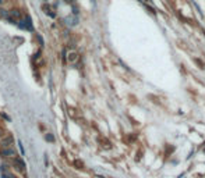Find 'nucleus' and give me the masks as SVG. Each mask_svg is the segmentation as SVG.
<instances>
[{"instance_id": "obj_6", "label": "nucleus", "mask_w": 205, "mask_h": 178, "mask_svg": "<svg viewBox=\"0 0 205 178\" xmlns=\"http://www.w3.org/2000/svg\"><path fill=\"white\" fill-rule=\"evenodd\" d=\"M46 141H49V142H52V141H54V138H53L50 134H47L46 135Z\"/></svg>"}, {"instance_id": "obj_2", "label": "nucleus", "mask_w": 205, "mask_h": 178, "mask_svg": "<svg viewBox=\"0 0 205 178\" xmlns=\"http://www.w3.org/2000/svg\"><path fill=\"white\" fill-rule=\"evenodd\" d=\"M0 155L3 157H7V159H14V157H17V152H16V149L13 146L10 147H1L0 149Z\"/></svg>"}, {"instance_id": "obj_4", "label": "nucleus", "mask_w": 205, "mask_h": 178, "mask_svg": "<svg viewBox=\"0 0 205 178\" xmlns=\"http://www.w3.org/2000/svg\"><path fill=\"white\" fill-rule=\"evenodd\" d=\"M75 60H77V53L71 52L70 54H68V61H70V63H74Z\"/></svg>"}, {"instance_id": "obj_7", "label": "nucleus", "mask_w": 205, "mask_h": 178, "mask_svg": "<svg viewBox=\"0 0 205 178\" xmlns=\"http://www.w3.org/2000/svg\"><path fill=\"white\" fill-rule=\"evenodd\" d=\"M91 1H92V3H95V0H91Z\"/></svg>"}, {"instance_id": "obj_3", "label": "nucleus", "mask_w": 205, "mask_h": 178, "mask_svg": "<svg viewBox=\"0 0 205 178\" xmlns=\"http://www.w3.org/2000/svg\"><path fill=\"white\" fill-rule=\"evenodd\" d=\"M13 145V136L11 135H6L0 139V146L1 147H10Z\"/></svg>"}, {"instance_id": "obj_5", "label": "nucleus", "mask_w": 205, "mask_h": 178, "mask_svg": "<svg viewBox=\"0 0 205 178\" xmlns=\"http://www.w3.org/2000/svg\"><path fill=\"white\" fill-rule=\"evenodd\" d=\"M18 146H20V150H21V155L24 156L25 155V152H24V147H22V143H21V141H18Z\"/></svg>"}, {"instance_id": "obj_8", "label": "nucleus", "mask_w": 205, "mask_h": 178, "mask_svg": "<svg viewBox=\"0 0 205 178\" xmlns=\"http://www.w3.org/2000/svg\"><path fill=\"white\" fill-rule=\"evenodd\" d=\"M0 3H3V0H0Z\"/></svg>"}, {"instance_id": "obj_1", "label": "nucleus", "mask_w": 205, "mask_h": 178, "mask_svg": "<svg viewBox=\"0 0 205 178\" xmlns=\"http://www.w3.org/2000/svg\"><path fill=\"white\" fill-rule=\"evenodd\" d=\"M13 164H14V168H16V171L18 173H25V163L22 160L21 157H14L13 159Z\"/></svg>"}]
</instances>
